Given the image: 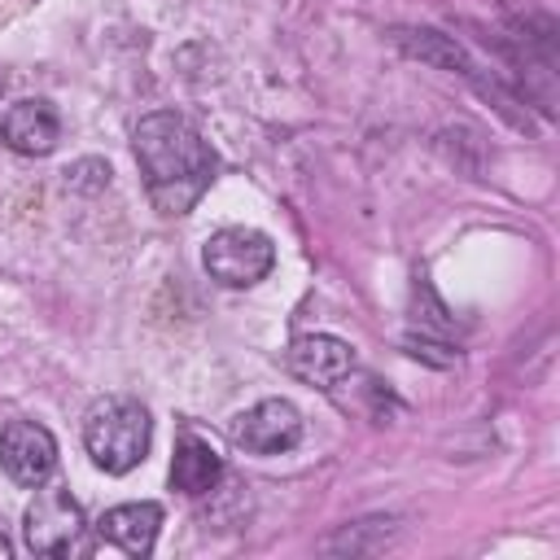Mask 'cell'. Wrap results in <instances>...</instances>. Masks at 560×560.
<instances>
[{
  "mask_svg": "<svg viewBox=\"0 0 560 560\" xmlns=\"http://www.w3.org/2000/svg\"><path fill=\"white\" fill-rule=\"evenodd\" d=\"M136 162L144 175V192L158 214H188L214 179V153L201 131L171 109L144 114L136 122Z\"/></svg>",
  "mask_w": 560,
  "mask_h": 560,
  "instance_id": "1",
  "label": "cell"
},
{
  "mask_svg": "<svg viewBox=\"0 0 560 560\" xmlns=\"http://www.w3.org/2000/svg\"><path fill=\"white\" fill-rule=\"evenodd\" d=\"M149 438H153L149 411L127 394H109V398L92 402L83 416V446H88L92 464L109 477L131 472L149 455Z\"/></svg>",
  "mask_w": 560,
  "mask_h": 560,
  "instance_id": "2",
  "label": "cell"
},
{
  "mask_svg": "<svg viewBox=\"0 0 560 560\" xmlns=\"http://www.w3.org/2000/svg\"><path fill=\"white\" fill-rule=\"evenodd\" d=\"M201 262L223 289H249L276 267V245L258 228H219L206 241Z\"/></svg>",
  "mask_w": 560,
  "mask_h": 560,
  "instance_id": "3",
  "label": "cell"
},
{
  "mask_svg": "<svg viewBox=\"0 0 560 560\" xmlns=\"http://www.w3.org/2000/svg\"><path fill=\"white\" fill-rule=\"evenodd\" d=\"M83 508L70 499L66 486H44L35 490V499L26 503V516H22V534H26V547L35 556H66L79 547L83 538Z\"/></svg>",
  "mask_w": 560,
  "mask_h": 560,
  "instance_id": "4",
  "label": "cell"
},
{
  "mask_svg": "<svg viewBox=\"0 0 560 560\" xmlns=\"http://www.w3.org/2000/svg\"><path fill=\"white\" fill-rule=\"evenodd\" d=\"M302 438V416L289 398H262L254 407H245L232 420V442L249 455H280L293 451Z\"/></svg>",
  "mask_w": 560,
  "mask_h": 560,
  "instance_id": "5",
  "label": "cell"
},
{
  "mask_svg": "<svg viewBox=\"0 0 560 560\" xmlns=\"http://www.w3.org/2000/svg\"><path fill=\"white\" fill-rule=\"evenodd\" d=\"M0 468L18 486H44L48 472L57 468V442L44 424L35 420H4L0 424Z\"/></svg>",
  "mask_w": 560,
  "mask_h": 560,
  "instance_id": "6",
  "label": "cell"
},
{
  "mask_svg": "<svg viewBox=\"0 0 560 560\" xmlns=\"http://www.w3.org/2000/svg\"><path fill=\"white\" fill-rule=\"evenodd\" d=\"M289 372L315 389H337L354 372V350L332 332H306L289 346Z\"/></svg>",
  "mask_w": 560,
  "mask_h": 560,
  "instance_id": "7",
  "label": "cell"
},
{
  "mask_svg": "<svg viewBox=\"0 0 560 560\" xmlns=\"http://www.w3.org/2000/svg\"><path fill=\"white\" fill-rule=\"evenodd\" d=\"M57 136H61L57 109H52L48 101H35V96L13 101V105L4 109V118H0V140H4L13 153H22V158H44V153L57 144Z\"/></svg>",
  "mask_w": 560,
  "mask_h": 560,
  "instance_id": "8",
  "label": "cell"
},
{
  "mask_svg": "<svg viewBox=\"0 0 560 560\" xmlns=\"http://www.w3.org/2000/svg\"><path fill=\"white\" fill-rule=\"evenodd\" d=\"M158 529H162V508L149 503V499H140V503H118V508H109V512L96 521V534H101L109 547L127 551V556H149L153 542H158Z\"/></svg>",
  "mask_w": 560,
  "mask_h": 560,
  "instance_id": "9",
  "label": "cell"
},
{
  "mask_svg": "<svg viewBox=\"0 0 560 560\" xmlns=\"http://www.w3.org/2000/svg\"><path fill=\"white\" fill-rule=\"evenodd\" d=\"M219 477H223L219 451H214L206 438L184 433L179 446H175V459H171V490L197 499V494H210V490L219 486Z\"/></svg>",
  "mask_w": 560,
  "mask_h": 560,
  "instance_id": "10",
  "label": "cell"
},
{
  "mask_svg": "<svg viewBox=\"0 0 560 560\" xmlns=\"http://www.w3.org/2000/svg\"><path fill=\"white\" fill-rule=\"evenodd\" d=\"M394 44H398L407 57H420V61L442 66V70L464 74V79H472V70H477V66L468 61V52H464L451 35L429 31V26H398V31H394Z\"/></svg>",
  "mask_w": 560,
  "mask_h": 560,
  "instance_id": "11",
  "label": "cell"
},
{
  "mask_svg": "<svg viewBox=\"0 0 560 560\" xmlns=\"http://www.w3.org/2000/svg\"><path fill=\"white\" fill-rule=\"evenodd\" d=\"M503 18H508L512 35H516L525 48H534L547 66L556 61V18H551L547 9H538L534 0H508V4H503Z\"/></svg>",
  "mask_w": 560,
  "mask_h": 560,
  "instance_id": "12",
  "label": "cell"
},
{
  "mask_svg": "<svg viewBox=\"0 0 560 560\" xmlns=\"http://www.w3.org/2000/svg\"><path fill=\"white\" fill-rule=\"evenodd\" d=\"M389 525H394V521H368V529H376V534H389ZM324 551H363V521H354V525H346L337 538H328Z\"/></svg>",
  "mask_w": 560,
  "mask_h": 560,
  "instance_id": "13",
  "label": "cell"
},
{
  "mask_svg": "<svg viewBox=\"0 0 560 560\" xmlns=\"http://www.w3.org/2000/svg\"><path fill=\"white\" fill-rule=\"evenodd\" d=\"M26 4H31V0H0V22H9V18H13V13H22Z\"/></svg>",
  "mask_w": 560,
  "mask_h": 560,
  "instance_id": "14",
  "label": "cell"
},
{
  "mask_svg": "<svg viewBox=\"0 0 560 560\" xmlns=\"http://www.w3.org/2000/svg\"><path fill=\"white\" fill-rule=\"evenodd\" d=\"M9 551H13V547H9V538H0V560H9Z\"/></svg>",
  "mask_w": 560,
  "mask_h": 560,
  "instance_id": "15",
  "label": "cell"
},
{
  "mask_svg": "<svg viewBox=\"0 0 560 560\" xmlns=\"http://www.w3.org/2000/svg\"><path fill=\"white\" fill-rule=\"evenodd\" d=\"M0 92H4V74H0Z\"/></svg>",
  "mask_w": 560,
  "mask_h": 560,
  "instance_id": "16",
  "label": "cell"
}]
</instances>
